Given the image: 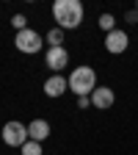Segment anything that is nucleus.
Masks as SVG:
<instances>
[{
  "instance_id": "obj_1",
  "label": "nucleus",
  "mask_w": 138,
  "mask_h": 155,
  "mask_svg": "<svg viewBox=\"0 0 138 155\" xmlns=\"http://www.w3.org/2000/svg\"><path fill=\"white\" fill-rule=\"evenodd\" d=\"M53 17H55L58 28L72 31V28H80L83 17H86V8H83L80 0H55L53 3Z\"/></svg>"
},
{
  "instance_id": "obj_2",
  "label": "nucleus",
  "mask_w": 138,
  "mask_h": 155,
  "mask_svg": "<svg viewBox=\"0 0 138 155\" xmlns=\"http://www.w3.org/2000/svg\"><path fill=\"white\" fill-rule=\"evenodd\" d=\"M97 89V72L91 67H75L69 75V91H75L77 97H91Z\"/></svg>"
},
{
  "instance_id": "obj_3",
  "label": "nucleus",
  "mask_w": 138,
  "mask_h": 155,
  "mask_svg": "<svg viewBox=\"0 0 138 155\" xmlns=\"http://www.w3.org/2000/svg\"><path fill=\"white\" fill-rule=\"evenodd\" d=\"M28 139H30V136H28V125L17 122V119H11V122L3 125V141H6L8 147H19V150H22V144H25Z\"/></svg>"
},
{
  "instance_id": "obj_4",
  "label": "nucleus",
  "mask_w": 138,
  "mask_h": 155,
  "mask_svg": "<svg viewBox=\"0 0 138 155\" xmlns=\"http://www.w3.org/2000/svg\"><path fill=\"white\" fill-rule=\"evenodd\" d=\"M14 45H17L19 53H30V55H33V53L42 50V36H39L36 31H30V28H25V31H19V33H17Z\"/></svg>"
},
{
  "instance_id": "obj_5",
  "label": "nucleus",
  "mask_w": 138,
  "mask_h": 155,
  "mask_svg": "<svg viewBox=\"0 0 138 155\" xmlns=\"http://www.w3.org/2000/svg\"><path fill=\"white\" fill-rule=\"evenodd\" d=\"M127 47H130V36H127V31L116 28V31L105 33V50H108V53L119 55V53H124Z\"/></svg>"
},
{
  "instance_id": "obj_6",
  "label": "nucleus",
  "mask_w": 138,
  "mask_h": 155,
  "mask_svg": "<svg viewBox=\"0 0 138 155\" xmlns=\"http://www.w3.org/2000/svg\"><path fill=\"white\" fill-rule=\"evenodd\" d=\"M66 64H69V53H66V47H47V53H44V67H50V69L58 75Z\"/></svg>"
},
{
  "instance_id": "obj_7",
  "label": "nucleus",
  "mask_w": 138,
  "mask_h": 155,
  "mask_svg": "<svg viewBox=\"0 0 138 155\" xmlns=\"http://www.w3.org/2000/svg\"><path fill=\"white\" fill-rule=\"evenodd\" d=\"M113 103H116V94H113V89H108V86L94 89V94H91V105H94V108L105 111V108H111Z\"/></svg>"
},
{
  "instance_id": "obj_8",
  "label": "nucleus",
  "mask_w": 138,
  "mask_h": 155,
  "mask_svg": "<svg viewBox=\"0 0 138 155\" xmlns=\"http://www.w3.org/2000/svg\"><path fill=\"white\" fill-rule=\"evenodd\" d=\"M66 89H69V78H61V75H50L47 81H44V94H47V97H61Z\"/></svg>"
},
{
  "instance_id": "obj_9",
  "label": "nucleus",
  "mask_w": 138,
  "mask_h": 155,
  "mask_svg": "<svg viewBox=\"0 0 138 155\" xmlns=\"http://www.w3.org/2000/svg\"><path fill=\"white\" fill-rule=\"evenodd\" d=\"M28 136H30V141H39V144H42L47 136H50V122L47 119H33L28 125Z\"/></svg>"
},
{
  "instance_id": "obj_10",
  "label": "nucleus",
  "mask_w": 138,
  "mask_h": 155,
  "mask_svg": "<svg viewBox=\"0 0 138 155\" xmlns=\"http://www.w3.org/2000/svg\"><path fill=\"white\" fill-rule=\"evenodd\" d=\"M47 45L50 47H64V28H50L47 31Z\"/></svg>"
},
{
  "instance_id": "obj_11",
  "label": "nucleus",
  "mask_w": 138,
  "mask_h": 155,
  "mask_svg": "<svg viewBox=\"0 0 138 155\" xmlns=\"http://www.w3.org/2000/svg\"><path fill=\"white\" fill-rule=\"evenodd\" d=\"M100 31H105V33H111V31H116V19H113V14H100Z\"/></svg>"
},
{
  "instance_id": "obj_12",
  "label": "nucleus",
  "mask_w": 138,
  "mask_h": 155,
  "mask_svg": "<svg viewBox=\"0 0 138 155\" xmlns=\"http://www.w3.org/2000/svg\"><path fill=\"white\" fill-rule=\"evenodd\" d=\"M19 152H22V155H42V144H39V141H25L22 144V150H19Z\"/></svg>"
},
{
  "instance_id": "obj_13",
  "label": "nucleus",
  "mask_w": 138,
  "mask_h": 155,
  "mask_svg": "<svg viewBox=\"0 0 138 155\" xmlns=\"http://www.w3.org/2000/svg\"><path fill=\"white\" fill-rule=\"evenodd\" d=\"M11 25L17 28V33H19V31H25V28H28V19H25V14H14Z\"/></svg>"
},
{
  "instance_id": "obj_14",
  "label": "nucleus",
  "mask_w": 138,
  "mask_h": 155,
  "mask_svg": "<svg viewBox=\"0 0 138 155\" xmlns=\"http://www.w3.org/2000/svg\"><path fill=\"white\" fill-rule=\"evenodd\" d=\"M124 19H127V25H135V22H138V8L127 11V14H124Z\"/></svg>"
},
{
  "instance_id": "obj_15",
  "label": "nucleus",
  "mask_w": 138,
  "mask_h": 155,
  "mask_svg": "<svg viewBox=\"0 0 138 155\" xmlns=\"http://www.w3.org/2000/svg\"><path fill=\"white\" fill-rule=\"evenodd\" d=\"M77 105H80V108H88L91 105V97H77Z\"/></svg>"
}]
</instances>
